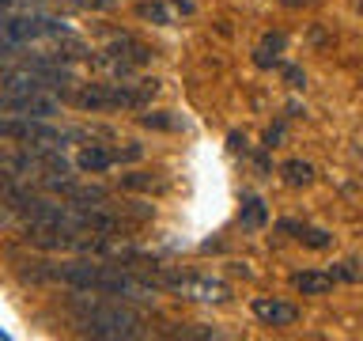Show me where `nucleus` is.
Here are the masks:
<instances>
[{"mask_svg":"<svg viewBox=\"0 0 363 341\" xmlns=\"http://www.w3.org/2000/svg\"><path fill=\"white\" fill-rule=\"evenodd\" d=\"M359 11H363V4H359Z\"/></svg>","mask_w":363,"mask_h":341,"instance_id":"nucleus-22","label":"nucleus"},{"mask_svg":"<svg viewBox=\"0 0 363 341\" xmlns=\"http://www.w3.org/2000/svg\"><path fill=\"white\" fill-rule=\"evenodd\" d=\"M8 57H11V53L4 50V45H0V61H8Z\"/></svg>","mask_w":363,"mask_h":341,"instance_id":"nucleus-20","label":"nucleus"},{"mask_svg":"<svg viewBox=\"0 0 363 341\" xmlns=\"http://www.w3.org/2000/svg\"><path fill=\"white\" fill-rule=\"evenodd\" d=\"M329 273H333V281H359L363 277V269L356 266V261H340V266H333Z\"/></svg>","mask_w":363,"mask_h":341,"instance_id":"nucleus-12","label":"nucleus"},{"mask_svg":"<svg viewBox=\"0 0 363 341\" xmlns=\"http://www.w3.org/2000/svg\"><path fill=\"white\" fill-rule=\"evenodd\" d=\"M284 76H288V84H291V87H303V84H306L303 68H295V65H291V68H284Z\"/></svg>","mask_w":363,"mask_h":341,"instance_id":"nucleus-16","label":"nucleus"},{"mask_svg":"<svg viewBox=\"0 0 363 341\" xmlns=\"http://www.w3.org/2000/svg\"><path fill=\"white\" fill-rule=\"evenodd\" d=\"M27 277L34 281H57L72 292L91 296H113V300H152L155 284H147L121 266H102V261H27Z\"/></svg>","mask_w":363,"mask_h":341,"instance_id":"nucleus-1","label":"nucleus"},{"mask_svg":"<svg viewBox=\"0 0 363 341\" xmlns=\"http://www.w3.org/2000/svg\"><path fill=\"white\" fill-rule=\"evenodd\" d=\"M76 167L84 170V175H99V170L113 167V152H110L106 144H87L84 152L76 156Z\"/></svg>","mask_w":363,"mask_h":341,"instance_id":"nucleus-6","label":"nucleus"},{"mask_svg":"<svg viewBox=\"0 0 363 341\" xmlns=\"http://www.w3.org/2000/svg\"><path fill=\"white\" fill-rule=\"evenodd\" d=\"M291 288L303 292V296H322L333 288V273H318V269H303L291 277Z\"/></svg>","mask_w":363,"mask_h":341,"instance_id":"nucleus-7","label":"nucleus"},{"mask_svg":"<svg viewBox=\"0 0 363 341\" xmlns=\"http://www.w3.org/2000/svg\"><path fill=\"white\" fill-rule=\"evenodd\" d=\"M136 16H140V19H152V23H170L167 8H163V4H152V0H144V4H136Z\"/></svg>","mask_w":363,"mask_h":341,"instance_id":"nucleus-11","label":"nucleus"},{"mask_svg":"<svg viewBox=\"0 0 363 341\" xmlns=\"http://www.w3.org/2000/svg\"><path fill=\"white\" fill-rule=\"evenodd\" d=\"M311 178H314L311 163H303V159H288V163H284V182H288V186H306Z\"/></svg>","mask_w":363,"mask_h":341,"instance_id":"nucleus-10","label":"nucleus"},{"mask_svg":"<svg viewBox=\"0 0 363 341\" xmlns=\"http://www.w3.org/2000/svg\"><path fill=\"white\" fill-rule=\"evenodd\" d=\"M76 4H79V8H106L110 0H76Z\"/></svg>","mask_w":363,"mask_h":341,"instance_id":"nucleus-18","label":"nucleus"},{"mask_svg":"<svg viewBox=\"0 0 363 341\" xmlns=\"http://www.w3.org/2000/svg\"><path fill=\"white\" fill-rule=\"evenodd\" d=\"M254 61H257V68H272V65H277V53H269L265 45H261V50L254 53Z\"/></svg>","mask_w":363,"mask_h":341,"instance_id":"nucleus-15","label":"nucleus"},{"mask_svg":"<svg viewBox=\"0 0 363 341\" xmlns=\"http://www.w3.org/2000/svg\"><path fill=\"white\" fill-rule=\"evenodd\" d=\"M110 152H113V163H133V159L144 156V148L140 144H125V148H110Z\"/></svg>","mask_w":363,"mask_h":341,"instance_id":"nucleus-13","label":"nucleus"},{"mask_svg":"<svg viewBox=\"0 0 363 341\" xmlns=\"http://www.w3.org/2000/svg\"><path fill=\"white\" fill-rule=\"evenodd\" d=\"M254 315H257L265 326H295L299 307H295V303H284V300H254Z\"/></svg>","mask_w":363,"mask_h":341,"instance_id":"nucleus-5","label":"nucleus"},{"mask_svg":"<svg viewBox=\"0 0 363 341\" xmlns=\"http://www.w3.org/2000/svg\"><path fill=\"white\" fill-rule=\"evenodd\" d=\"M174 292H182V296H189V300H227V288L220 281H201V277H170L167 281Z\"/></svg>","mask_w":363,"mask_h":341,"instance_id":"nucleus-4","label":"nucleus"},{"mask_svg":"<svg viewBox=\"0 0 363 341\" xmlns=\"http://www.w3.org/2000/svg\"><path fill=\"white\" fill-rule=\"evenodd\" d=\"M23 0H0V11H11V8H19Z\"/></svg>","mask_w":363,"mask_h":341,"instance_id":"nucleus-19","label":"nucleus"},{"mask_svg":"<svg viewBox=\"0 0 363 341\" xmlns=\"http://www.w3.org/2000/svg\"><path fill=\"white\" fill-rule=\"evenodd\" d=\"M140 121L147 125V129H178V121L167 118V114H140Z\"/></svg>","mask_w":363,"mask_h":341,"instance_id":"nucleus-14","label":"nucleus"},{"mask_svg":"<svg viewBox=\"0 0 363 341\" xmlns=\"http://www.w3.org/2000/svg\"><path fill=\"white\" fill-rule=\"evenodd\" d=\"M159 91L155 80H129V84H84L72 91V107L79 110H140Z\"/></svg>","mask_w":363,"mask_h":341,"instance_id":"nucleus-3","label":"nucleus"},{"mask_svg":"<svg viewBox=\"0 0 363 341\" xmlns=\"http://www.w3.org/2000/svg\"><path fill=\"white\" fill-rule=\"evenodd\" d=\"M277 227L280 232H295V239H303V243L314 247V250H325L329 243H333V235L322 232V227H306V224H295V220H280Z\"/></svg>","mask_w":363,"mask_h":341,"instance_id":"nucleus-8","label":"nucleus"},{"mask_svg":"<svg viewBox=\"0 0 363 341\" xmlns=\"http://www.w3.org/2000/svg\"><path fill=\"white\" fill-rule=\"evenodd\" d=\"M284 42H288V38H284L280 31H277V34H265V50H272V53H277V50H284Z\"/></svg>","mask_w":363,"mask_h":341,"instance_id":"nucleus-17","label":"nucleus"},{"mask_svg":"<svg viewBox=\"0 0 363 341\" xmlns=\"http://www.w3.org/2000/svg\"><path fill=\"white\" fill-rule=\"evenodd\" d=\"M0 341H8V330L4 326H0Z\"/></svg>","mask_w":363,"mask_h":341,"instance_id":"nucleus-21","label":"nucleus"},{"mask_svg":"<svg viewBox=\"0 0 363 341\" xmlns=\"http://www.w3.org/2000/svg\"><path fill=\"white\" fill-rule=\"evenodd\" d=\"M238 220H242V227H250V232L265 227V220H269L265 201H261L257 193H246V197H242V209H238Z\"/></svg>","mask_w":363,"mask_h":341,"instance_id":"nucleus-9","label":"nucleus"},{"mask_svg":"<svg viewBox=\"0 0 363 341\" xmlns=\"http://www.w3.org/2000/svg\"><path fill=\"white\" fill-rule=\"evenodd\" d=\"M68 311H72V323L91 337H106V341H118V337H140L144 334V318L133 311V307H121L110 303V300H91V292H76L68 300Z\"/></svg>","mask_w":363,"mask_h":341,"instance_id":"nucleus-2","label":"nucleus"}]
</instances>
